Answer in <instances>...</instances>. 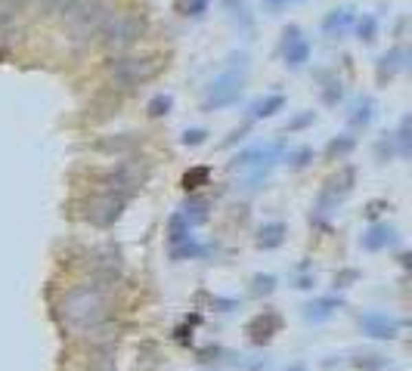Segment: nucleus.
<instances>
[{
	"instance_id": "1",
	"label": "nucleus",
	"mask_w": 412,
	"mask_h": 371,
	"mask_svg": "<svg viewBox=\"0 0 412 371\" xmlns=\"http://www.w3.org/2000/svg\"><path fill=\"white\" fill-rule=\"evenodd\" d=\"M106 315V297L96 288H78L63 300V319L72 328H94Z\"/></svg>"
},
{
	"instance_id": "2",
	"label": "nucleus",
	"mask_w": 412,
	"mask_h": 371,
	"mask_svg": "<svg viewBox=\"0 0 412 371\" xmlns=\"http://www.w3.org/2000/svg\"><path fill=\"white\" fill-rule=\"evenodd\" d=\"M239 93H242V74H220L217 80H214L211 87H208L205 93V111L211 109H224V105H232L239 99Z\"/></svg>"
},
{
	"instance_id": "3",
	"label": "nucleus",
	"mask_w": 412,
	"mask_h": 371,
	"mask_svg": "<svg viewBox=\"0 0 412 371\" xmlns=\"http://www.w3.org/2000/svg\"><path fill=\"white\" fill-rule=\"evenodd\" d=\"M360 328L369 334V337H378V340H393L400 334V322L393 319V315H384V313L360 315Z\"/></svg>"
},
{
	"instance_id": "4",
	"label": "nucleus",
	"mask_w": 412,
	"mask_h": 371,
	"mask_svg": "<svg viewBox=\"0 0 412 371\" xmlns=\"http://www.w3.org/2000/svg\"><path fill=\"white\" fill-rule=\"evenodd\" d=\"M279 325H282V319L273 313V309H263L261 315H254V319L248 322V334H251V340L254 344H267L270 337H273L276 331H279Z\"/></svg>"
},
{
	"instance_id": "5",
	"label": "nucleus",
	"mask_w": 412,
	"mask_h": 371,
	"mask_svg": "<svg viewBox=\"0 0 412 371\" xmlns=\"http://www.w3.org/2000/svg\"><path fill=\"white\" fill-rule=\"evenodd\" d=\"M307 56H310V43L301 37L298 25H288L285 28V65H304Z\"/></svg>"
},
{
	"instance_id": "6",
	"label": "nucleus",
	"mask_w": 412,
	"mask_h": 371,
	"mask_svg": "<svg viewBox=\"0 0 412 371\" xmlns=\"http://www.w3.org/2000/svg\"><path fill=\"white\" fill-rule=\"evenodd\" d=\"M393 238H397V229L387 226V223H375V226H369V232L362 235V247H366V251H381V247L393 245Z\"/></svg>"
},
{
	"instance_id": "7",
	"label": "nucleus",
	"mask_w": 412,
	"mask_h": 371,
	"mask_svg": "<svg viewBox=\"0 0 412 371\" xmlns=\"http://www.w3.org/2000/svg\"><path fill=\"white\" fill-rule=\"evenodd\" d=\"M338 306H341V300H335V297H319V300H313V303H307L304 306V319L323 322V319H329Z\"/></svg>"
},
{
	"instance_id": "8",
	"label": "nucleus",
	"mask_w": 412,
	"mask_h": 371,
	"mask_svg": "<svg viewBox=\"0 0 412 371\" xmlns=\"http://www.w3.org/2000/svg\"><path fill=\"white\" fill-rule=\"evenodd\" d=\"M282 238H285V223H267V226H261V232H257V247H263V251L279 247Z\"/></svg>"
},
{
	"instance_id": "9",
	"label": "nucleus",
	"mask_w": 412,
	"mask_h": 371,
	"mask_svg": "<svg viewBox=\"0 0 412 371\" xmlns=\"http://www.w3.org/2000/svg\"><path fill=\"white\" fill-rule=\"evenodd\" d=\"M350 22H354V10H350V6H341V10H332L329 16L323 19V28L329 31V34H335V31L347 28Z\"/></svg>"
},
{
	"instance_id": "10",
	"label": "nucleus",
	"mask_w": 412,
	"mask_h": 371,
	"mask_svg": "<svg viewBox=\"0 0 412 371\" xmlns=\"http://www.w3.org/2000/svg\"><path fill=\"white\" fill-rule=\"evenodd\" d=\"M282 105H285V96H282V93H273V96H267V99H257V102L251 105V115L254 117H270L273 111H279Z\"/></svg>"
},
{
	"instance_id": "11",
	"label": "nucleus",
	"mask_w": 412,
	"mask_h": 371,
	"mask_svg": "<svg viewBox=\"0 0 412 371\" xmlns=\"http://www.w3.org/2000/svg\"><path fill=\"white\" fill-rule=\"evenodd\" d=\"M189 238V223H186V216L183 214H174L171 216V241L174 245H180V241H186Z\"/></svg>"
},
{
	"instance_id": "12",
	"label": "nucleus",
	"mask_w": 412,
	"mask_h": 371,
	"mask_svg": "<svg viewBox=\"0 0 412 371\" xmlns=\"http://www.w3.org/2000/svg\"><path fill=\"white\" fill-rule=\"evenodd\" d=\"M208 179V167H193V170L183 173V189L186 192H195L202 183Z\"/></svg>"
},
{
	"instance_id": "13",
	"label": "nucleus",
	"mask_w": 412,
	"mask_h": 371,
	"mask_svg": "<svg viewBox=\"0 0 412 371\" xmlns=\"http://www.w3.org/2000/svg\"><path fill=\"white\" fill-rule=\"evenodd\" d=\"M171 105H174V99L164 96V93H158V96H152V99H149L146 111H149L152 117H162V115H168V111H171Z\"/></svg>"
},
{
	"instance_id": "14",
	"label": "nucleus",
	"mask_w": 412,
	"mask_h": 371,
	"mask_svg": "<svg viewBox=\"0 0 412 371\" xmlns=\"http://www.w3.org/2000/svg\"><path fill=\"white\" fill-rule=\"evenodd\" d=\"M354 365H356L360 371H378V368H384V365H387V359H384V356H375V352H369V356H356Z\"/></svg>"
},
{
	"instance_id": "15",
	"label": "nucleus",
	"mask_w": 412,
	"mask_h": 371,
	"mask_svg": "<svg viewBox=\"0 0 412 371\" xmlns=\"http://www.w3.org/2000/svg\"><path fill=\"white\" fill-rule=\"evenodd\" d=\"M356 31H360V41H375V31H378V22H375V16H362L360 22H356Z\"/></svg>"
},
{
	"instance_id": "16",
	"label": "nucleus",
	"mask_w": 412,
	"mask_h": 371,
	"mask_svg": "<svg viewBox=\"0 0 412 371\" xmlns=\"http://www.w3.org/2000/svg\"><path fill=\"white\" fill-rule=\"evenodd\" d=\"M400 59H406L403 49H391V53H384V56H381V71H384V68H387V71H397V68H403V62H400Z\"/></svg>"
},
{
	"instance_id": "17",
	"label": "nucleus",
	"mask_w": 412,
	"mask_h": 371,
	"mask_svg": "<svg viewBox=\"0 0 412 371\" xmlns=\"http://www.w3.org/2000/svg\"><path fill=\"white\" fill-rule=\"evenodd\" d=\"M350 121H354V124H369V121H372V102H369V99L356 102V109H354V115H350Z\"/></svg>"
},
{
	"instance_id": "18",
	"label": "nucleus",
	"mask_w": 412,
	"mask_h": 371,
	"mask_svg": "<svg viewBox=\"0 0 412 371\" xmlns=\"http://www.w3.org/2000/svg\"><path fill=\"white\" fill-rule=\"evenodd\" d=\"M354 148V139L350 136H341V139H332L329 142V155L335 158V155H344V152H350Z\"/></svg>"
},
{
	"instance_id": "19",
	"label": "nucleus",
	"mask_w": 412,
	"mask_h": 371,
	"mask_svg": "<svg viewBox=\"0 0 412 371\" xmlns=\"http://www.w3.org/2000/svg\"><path fill=\"white\" fill-rule=\"evenodd\" d=\"M313 158V148H298V152H292V155H288V161H292V167H294V170H301V167H304L307 164V161H310Z\"/></svg>"
},
{
	"instance_id": "20",
	"label": "nucleus",
	"mask_w": 412,
	"mask_h": 371,
	"mask_svg": "<svg viewBox=\"0 0 412 371\" xmlns=\"http://www.w3.org/2000/svg\"><path fill=\"white\" fill-rule=\"evenodd\" d=\"M276 278L273 276H254V294H273Z\"/></svg>"
},
{
	"instance_id": "21",
	"label": "nucleus",
	"mask_w": 412,
	"mask_h": 371,
	"mask_svg": "<svg viewBox=\"0 0 412 371\" xmlns=\"http://www.w3.org/2000/svg\"><path fill=\"white\" fill-rule=\"evenodd\" d=\"M397 139H400V152L409 155V117H403V121H400V133H397Z\"/></svg>"
},
{
	"instance_id": "22",
	"label": "nucleus",
	"mask_w": 412,
	"mask_h": 371,
	"mask_svg": "<svg viewBox=\"0 0 412 371\" xmlns=\"http://www.w3.org/2000/svg\"><path fill=\"white\" fill-rule=\"evenodd\" d=\"M208 10V0H183V12L186 16H202Z\"/></svg>"
},
{
	"instance_id": "23",
	"label": "nucleus",
	"mask_w": 412,
	"mask_h": 371,
	"mask_svg": "<svg viewBox=\"0 0 412 371\" xmlns=\"http://www.w3.org/2000/svg\"><path fill=\"white\" fill-rule=\"evenodd\" d=\"M205 130L202 127H193V130H186V133H183V142H186V146H202V142H205Z\"/></svg>"
},
{
	"instance_id": "24",
	"label": "nucleus",
	"mask_w": 412,
	"mask_h": 371,
	"mask_svg": "<svg viewBox=\"0 0 412 371\" xmlns=\"http://www.w3.org/2000/svg\"><path fill=\"white\" fill-rule=\"evenodd\" d=\"M356 278H360V272H356V269H344L341 276H335V284H338V288H347V284L356 282Z\"/></svg>"
},
{
	"instance_id": "25",
	"label": "nucleus",
	"mask_w": 412,
	"mask_h": 371,
	"mask_svg": "<svg viewBox=\"0 0 412 371\" xmlns=\"http://www.w3.org/2000/svg\"><path fill=\"white\" fill-rule=\"evenodd\" d=\"M313 121V111H304V115H298L294 121H288V130H298V127H304V124H310Z\"/></svg>"
},
{
	"instance_id": "26",
	"label": "nucleus",
	"mask_w": 412,
	"mask_h": 371,
	"mask_svg": "<svg viewBox=\"0 0 412 371\" xmlns=\"http://www.w3.org/2000/svg\"><path fill=\"white\" fill-rule=\"evenodd\" d=\"M381 207H384V204H378V201H372V204H369V207H366V216H375V214H378V210Z\"/></svg>"
},
{
	"instance_id": "27",
	"label": "nucleus",
	"mask_w": 412,
	"mask_h": 371,
	"mask_svg": "<svg viewBox=\"0 0 412 371\" xmlns=\"http://www.w3.org/2000/svg\"><path fill=\"white\" fill-rule=\"evenodd\" d=\"M267 6H273V10H279V6H285V3H292V0H263Z\"/></svg>"
},
{
	"instance_id": "28",
	"label": "nucleus",
	"mask_w": 412,
	"mask_h": 371,
	"mask_svg": "<svg viewBox=\"0 0 412 371\" xmlns=\"http://www.w3.org/2000/svg\"><path fill=\"white\" fill-rule=\"evenodd\" d=\"M288 371H304V368H301V365H294V368H288Z\"/></svg>"
},
{
	"instance_id": "29",
	"label": "nucleus",
	"mask_w": 412,
	"mask_h": 371,
	"mask_svg": "<svg viewBox=\"0 0 412 371\" xmlns=\"http://www.w3.org/2000/svg\"><path fill=\"white\" fill-rule=\"evenodd\" d=\"M96 371H109V368H96Z\"/></svg>"
}]
</instances>
